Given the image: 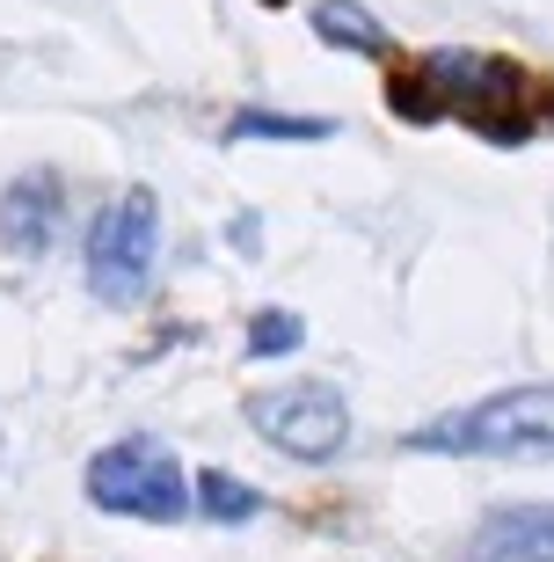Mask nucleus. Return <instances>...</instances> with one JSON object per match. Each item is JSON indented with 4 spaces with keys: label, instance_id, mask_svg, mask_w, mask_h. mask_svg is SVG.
Masks as SVG:
<instances>
[{
    "label": "nucleus",
    "instance_id": "1",
    "mask_svg": "<svg viewBox=\"0 0 554 562\" xmlns=\"http://www.w3.org/2000/svg\"><path fill=\"white\" fill-rule=\"evenodd\" d=\"M402 446L409 453H460V460H554V380L482 395L467 409L409 431Z\"/></svg>",
    "mask_w": 554,
    "mask_h": 562
},
{
    "label": "nucleus",
    "instance_id": "2",
    "mask_svg": "<svg viewBox=\"0 0 554 562\" xmlns=\"http://www.w3.org/2000/svg\"><path fill=\"white\" fill-rule=\"evenodd\" d=\"M88 497L117 512V519H146V526H176L190 512V475L176 446L154 431H124L117 446L88 460Z\"/></svg>",
    "mask_w": 554,
    "mask_h": 562
},
{
    "label": "nucleus",
    "instance_id": "3",
    "mask_svg": "<svg viewBox=\"0 0 554 562\" xmlns=\"http://www.w3.org/2000/svg\"><path fill=\"white\" fill-rule=\"evenodd\" d=\"M154 256H161V198L146 183H132L95 212L81 278L103 307H139L146 285H154Z\"/></svg>",
    "mask_w": 554,
    "mask_h": 562
},
{
    "label": "nucleus",
    "instance_id": "4",
    "mask_svg": "<svg viewBox=\"0 0 554 562\" xmlns=\"http://www.w3.org/2000/svg\"><path fill=\"white\" fill-rule=\"evenodd\" d=\"M241 417L256 424V438H270L278 453L307 460V468H321V460H336L350 446V402L336 395L329 380H292V387H263V395L241 402Z\"/></svg>",
    "mask_w": 554,
    "mask_h": 562
},
{
    "label": "nucleus",
    "instance_id": "5",
    "mask_svg": "<svg viewBox=\"0 0 554 562\" xmlns=\"http://www.w3.org/2000/svg\"><path fill=\"white\" fill-rule=\"evenodd\" d=\"M59 227H66V183L52 168H22L15 183H8V198H0V241H8V256L37 263L59 241Z\"/></svg>",
    "mask_w": 554,
    "mask_h": 562
},
{
    "label": "nucleus",
    "instance_id": "6",
    "mask_svg": "<svg viewBox=\"0 0 554 562\" xmlns=\"http://www.w3.org/2000/svg\"><path fill=\"white\" fill-rule=\"evenodd\" d=\"M467 562H554V504H504L467 533Z\"/></svg>",
    "mask_w": 554,
    "mask_h": 562
},
{
    "label": "nucleus",
    "instance_id": "7",
    "mask_svg": "<svg viewBox=\"0 0 554 562\" xmlns=\"http://www.w3.org/2000/svg\"><path fill=\"white\" fill-rule=\"evenodd\" d=\"M190 512H205V519H219V526H248V519H263V512H270V497H263V490H248L241 475L205 468V475H190Z\"/></svg>",
    "mask_w": 554,
    "mask_h": 562
},
{
    "label": "nucleus",
    "instance_id": "8",
    "mask_svg": "<svg viewBox=\"0 0 554 562\" xmlns=\"http://www.w3.org/2000/svg\"><path fill=\"white\" fill-rule=\"evenodd\" d=\"M314 37L343 44V52H365V59L387 52V30H380L372 8H358V0H321V8H314Z\"/></svg>",
    "mask_w": 554,
    "mask_h": 562
},
{
    "label": "nucleus",
    "instance_id": "9",
    "mask_svg": "<svg viewBox=\"0 0 554 562\" xmlns=\"http://www.w3.org/2000/svg\"><path fill=\"white\" fill-rule=\"evenodd\" d=\"M226 139H292V146H314V139H336L329 117H292V110H241L226 117Z\"/></svg>",
    "mask_w": 554,
    "mask_h": 562
},
{
    "label": "nucleus",
    "instance_id": "10",
    "mask_svg": "<svg viewBox=\"0 0 554 562\" xmlns=\"http://www.w3.org/2000/svg\"><path fill=\"white\" fill-rule=\"evenodd\" d=\"M307 344V322L292 307H263V314H248V358H292Z\"/></svg>",
    "mask_w": 554,
    "mask_h": 562
},
{
    "label": "nucleus",
    "instance_id": "11",
    "mask_svg": "<svg viewBox=\"0 0 554 562\" xmlns=\"http://www.w3.org/2000/svg\"><path fill=\"white\" fill-rule=\"evenodd\" d=\"M387 110H402L409 125H438V117H445V103H438V88H431V74H423V66L387 81Z\"/></svg>",
    "mask_w": 554,
    "mask_h": 562
},
{
    "label": "nucleus",
    "instance_id": "12",
    "mask_svg": "<svg viewBox=\"0 0 554 562\" xmlns=\"http://www.w3.org/2000/svg\"><path fill=\"white\" fill-rule=\"evenodd\" d=\"M263 8H285V0H263Z\"/></svg>",
    "mask_w": 554,
    "mask_h": 562
}]
</instances>
